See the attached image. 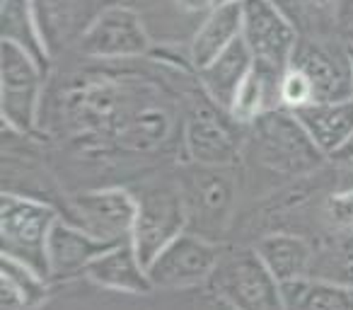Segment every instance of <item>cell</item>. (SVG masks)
<instances>
[{
    "mask_svg": "<svg viewBox=\"0 0 353 310\" xmlns=\"http://www.w3.org/2000/svg\"><path fill=\"white\" fill-rule=\"evenodd\" d=\"M281 78H283L281 73L266 70L254 64L252 73L247 75L245 83L232 97L228 114L242 126H250L261 114L281 109Z\"/></svg>",
    "mask_w": 353,
    "mask_h": 310,
    "instance_id": "44dd1931",
    "label": "cell"
},
{
    "mask_svg": "<svg viewBox=\"0 0 353 310\" xmlns=\"http://www.w3.org/2000/svg\"><path fill=\"white\" fill-rule=\"evenodd\" d=\"M346 3H348V6H351V8H353V0H346Z\"/></svg>",
    "mask_w": 353,
    "mask_h": 310,
    "instance_id": "836d02e7",
    "label": "cell"
},
{
    "mask_svg": "<svg viewBox=\"0 0 353 310\" xmlns=\"http://www.w3.org/2000/svg\"><path fill=\"white\" fill-rule=\"evenodd\" d=\"M0 35L3 41L20 46L44 70H49L51 54L41 35L34 12V0H3L0 3Z\"/></svg>",
    "mask_w": 353,
    "mask_h": 310,
    "instance_id": "ffe728a7",
    "label": "cell"
},
{
    "mask_svg": "<svg viewBox=\"0 0 353 310\" xmlns=\"http://www.w3.org/2000/svg\"><path fill=\"white\" fill-rule=\"evenodd\" d=\"M235 3H245V0H213V8H221V6H235Z\"/></svg>",
    "mask_w": 353,
    "mask_h": 310,
    "instance_id": "f546056e",
    "label": "cell"
},
{
    "mask_svg": "<svg viewBox=\"0 0 353 310\" xmlns=\"http://www.w3.org/2000/svg\"><path fill=\"white\" fill-rule=\"evenodd\" d=\"M324 211H327V218L336 231H353V187L339 189L336 194H332L327 199Z\"/></svg>",
    "mask_w": 353,
    "mask_h": 310,
    "instance_id": "d4e9b609",
    "label": "cell"
},
{
    "mask_svg": "<svg viewBox=\"0 0 353 310\" xmlns=\"http://www.w3.org/2000/svg\"><path fill=\"white\" fill-rule=\"evenodd\" d=\"M109 242L97 240L83 231L80 226L70 223L68 218L59 216L49 233V247H46V260H49V279L65 281L88 271V267L97 260L102 252L109 250Z\"/></svg>",
    "mask_w": 353,
    "mask_h": 310,
    "instance_id": "4fadbf2b",
    "label": "cell"
},
{
    "mask_svg": "<svg viewBox=\"0 0 353 310\" xmlns=\"http://www.w3.org/2000/svg\"><path fill=\"white\" fill-rule=\"evenodd\" d=\"M254 250L281 284L312 274L317 255L307 238L298 233H269L254 242Z\"/></svg>",
    "mask_w": 353,
    "mask_h": 310,
    "instance_id": "d6986e66",
    "label": "cell"
},
{
    "mask_svg": "<svg viewBox=\"0 0 353 310\" xmlns=\"http://www.w3.org/2000/svg\"><path fill=\"white\" fill-rule=\"evenodd\" d=\"M75 46L88 59L128 61L141 59L150 51V35L136 8L112 3L97 12Z\"/></svg>",
    "mask_w": 353,
    "mask_h": 310,
    "instance_id": "8fae6325",
    "label": "cell"
},
{
    "mask_svg": "<svg viewBox=\"0 0 353 310\" xmlns=\"http://www.w3.org/2000/svg\"><path fill=\"white\" fill-rule=\"evenodd\" d=\"M305 8H310V10H319V12H324V10H329V8L334 6V3H339V0H300Z\"/></svg>",
    "mask_w": 353,
    "mask_h": 310,
    "instance_id": "f1b7e54d",
    "label": "cell"
},
{
    "mask_svg": "<svg viewBox=\"0 0 353 310\" xmlns=\"http://www.w3.org/2000/svg\"><path fill=\"white\" fill-rule=\"evenodd\" d=\"M285 310H353V289L319 276L281 284Z\"/></svg>",
    "mask_w": 353,
    "mask_h": 310,
    "instance_id": "7402d4cb",
    "label": "cell"
},
{
    "mask_svg": "<svg viewBox=\"0 0 353 310\" xmlns=\"http://www.w3.org/2000/svg\"><path fill=\"white\" fill-rule=\"evenodd\" d=\"M136 194L138 213L133 223L131 245L145 267L170 245L174 238L187 231V211L179 192V182H150L143 184Z\"/></svg>",
    "mask_w": 353,
    "mask_h": 310,
    "instance_id": "8992f818",
    "label": "cell"
},
{
    "mask_svg": "<svg viewBox=\"0 0 353 310\" xmlns=\"http://www.w3.org/2000/svg\"><path fill=\"white\" fill-rule=\"evenodd\" d=\"M242 37V3L211 8L189 39L187 59L194 70H201Z\"/></svg>",
    "mask_w": 353,
    "mask_h": 310,
    "instance_id": "e0dca14e",
    "label": "cell"
},
{
    "mask_svg": "<svg viewBox=\"0 0 353 310\" xmlns=\"http://www.w3.org/2000/svg\"><path fill=\"white\" fill-rule=\"evenodd\" d=\"M99 3H107V0H99ZM114 3H117V0H114Z\"/></svg>",
    "mask_w": 353,
    "mask_h": 310,
    "instance_id": "e575fe53",
    "label": "cell"
},
{
    "mask_svg": "<svg viewBox=\"0 0 353 310\" xmlns=\"http://www.w3.org/2000/svg\"><path fill=\"white\" fill-rule=\"evenodd\" d=\"M348 59H351V70H353V44L348 46Z\"/></svg>",
    "mask_w": 353,
    "mask_h": 310,
    "instance_id": "d6a6232c",
    "label": "cell"
},
{
    "mask_svg": "<svg viewBox=\"0 0 353 310\" xmlns=\"http://www.w3.org/2000/svg\"><path fill=\"white\" fill-rule=\"evenodd\" d=\"M329 163L341 168V173H353V136L348 138L336 153L329 155Z\"/></svg>",
    "mask_w": 353,
    "mask_h": 310,
    "instance_id": "484cf974",
    "label": "cell"
},
{
    "mask_svg": "<svg viewBox=\"0 0 353 310\" xmlns=\"http://www.w3.org/2000/svg\"><path fill=\"white\" fill-rule=\"evenodd\" d=\"M117 3H121V6H131V8H136V3H143V0H117Z\"/></svg>",
    "mask_w": 353,
    "mask_h": 310,
    "instance_id": "1f68e13d",
    "label": "cell"
},
{
    "mask_svg": "<svg viewBox=\"0 0 353 310\" xmlns=\"http://www.w3.org/2000/svg\"><path fill=\"white\" fill-rule=\"evenodd\" d=\"M196 310H235V308H230V305L223 298H218L216 293L206 291V293H201L196 298Z\"/></svg>",
    "mask_w": 353,
    "mask_h": 310,
    "instance_id": "83f0119b",
    "label": "cell"
},
{
    "mask_svg": "<svg viewBox=\"0 0 353 310\" xmlns=\"http://www.w3.org/2000/svg\"><path fill=\"white\" fill-rule=\"evenodd\" d=\"M242 39L254 64L283 75L298 51V30L274 0L242 3Z\"/></svg>",
    "mask_w": 353,
    "mask_h": 310,
    "instance_id": "30bf717a",
    "label": "cell"
},
{
    "mask_svg": "<svg viewBox=\"0 0 353 310\" xmlns=\"http://www.w3.org/2000/svg\"><path fill=\"white\" fill-rule=\"evenodd\" d=\"M176 182L187 211V231L218 242L235 216L237 175L232 165L213 168L189 163L182 175H176Z\"/></svg>",
    "mask_w": 353,
    "mask_h": 310,
    "instance_id": "3957f363",
    "label": "cell"
},
{
    "mask_svg": "<svg viewBox=\"0 0 353 310\" xmlns=\"http://www.w3.org/2000/svg\"><path fill=\"white\" fill-rule=\"evenodd\" d=\"M83 276L88 281H92L94 286H99V289L117 291V293L148 296L155 291L145 262L138 257L131 240L121 242V245H112L107 252H102L88 267V271Z\"/></svg>",
    "mask_w": 353,
    "mask_h": 310,
    "instance_id": "5bb4252c",
    "label": "cell"
},
{
    "mask_svg": "<svg viewBox=\"0 0 353 310\" xmlns=\"http://www.w3.org/2000/svg\"><path fill=\"white\" fill-rule=\"evenodd\" d=\"M172 3L187 15H206L213 8V0H172Z\"/></svg>",
    "mask_w": 353,
    "mask_h": 310,
    "instance_id": "4316f807",
    "label": "cell"
},
{
    "mask_svg": "<svg viewBox=\"0 0 353 310\" xmlns=\"http://www.w3.org/2000/svg\"><path fill=\"white\" fill-rule=\"evenodd\" d=\"M247 128L250 141L245 148H250V155L259 163V168L276 177H305L329 163L298 117L283 107L261 114Z\"/></svg>",
    "mask_w": 353,
    "mask_h": 310,
    "instance_id": "6da1fadb",
    "label": "cell"
},
{
    "mask_svg": "<svg viewBox=\"0 0 353 310\" xmlns=\"http://www.w3.org/2000/svg\"><path fill=\"white\" fill-rule=\"evenodd\" d=\"M353 289V231H346L336 245L314 255L312 274Z\"/></svg>",
    "mask_w": 353,
    "mask_h": 310,
    "instance_id": "603a6c76",
    "label": "cell"
},
{
    "mask_svg": "<svg viewBox=\"0 0 353 310\" xmlns=\"http://www.w3.org/2000/svg\"><path fill=\"white\" fill-rule=\"evenodd\" d=\"M223 257L221 242L184 231L148 264L155 291H192L208 286Z\"/></svg>",
    "mask_w": 353,
    "mask_h": 310,
    "instance_id": "9c48e42d",
    "label": "cell"
},
{
    "mask_svg": "<svg viewBox=\"0 0 353 310\" xmlns=\"http://www.w3.org/2000/svg\"><path fill=\"white\" fill-rule=\"evenodd\" d=\"M307 104H314V88L307 75L290 64L281 78V107L288 112H298Z\"/></svg>",
    "mask_w": 353,
    "mask_h": 310,
    "instance_id": "cb8c5ba5",
    "label": "cell"
},
{
    "mask_svg": "<svg viewBox=\"0 0 353 310\" xmlns=\"http://www.w3.org/2000/svg\"><path fill=\"white\" fill-rule=\"evenodd\" d=\"M44 73L20 46L10 41L0 44V117L6 131L27 138L37 136Z\"/></svg>",
    "mask_w": 353,
    "mask_h": 310,
    "instance_id": "5b68a950",
    "label": "cell"
},
{
    "mask_svg": "<svg viewBox=\"0 0 353 310\" xmlns=\"http://www.w3.org/2000/svg\"><path fill=\"white\" fill-rule=\"evenodd\" d=\"M293 66H298L310 78L314 88V102H339L353 97V70L348 49L346 56H341L329 46L300 41Z\"/></svg>",
    "mask_w": 353,
    "mask_h": 310,
    "instance_id": "7c38bea8",
    "label": "cell"
},
{
    "mask_svg": "<svg viewBox=\"0 0 353 310\" xmlns=\"http://www.w3.org/2000/svg\"><path fill=\"white\" fill-rule=\"evenodd\" d=\"M99 0H34V12L49 54L78 44L92 20L97 17Z\"/></svg>",
    "mask_w": 353,
    "mask_h": 310,
    "instance_id": "9a60e30c",
    "label": "cell"
},
{
    "mask_svg": "<svg viewBox=\"0 0 353 310\" xmlns=\"http://www.w3.org/2000/svg\"><path fill=\"white\" fill-rule=\"evenodd\" d=\"M182 148L189 163L213 168L235 165L245 153L242 124L203 95V102H196L184 117Z\"/></svg>",
    "mask_w": 353,
    "mask_h": 310,
    "instance_id": "52a82bcc",
    "label": "cell"
},
{
    "mask_svg": "<svg viewBox=\"0 0 353 310\" xmlns=\"http://www.w3.org/2000/svg\"><path fill=\"white\" fill-rule=\"evenodd\" d=\"M61 209L39 197L3 192L0 197V250L3 257L32 267L49 279V233ZM51 281V279H49Z\"/></svg>",
    "mask_w": 353,
    "mask_h": 310,
    "instance_id": "7a4b0ae2",
    "label": "cell"
},
{
    "mask_svg": "<svg viewBox=\"0 0 353 310\" xmlns=\"http://www.w3.org/2000/svg\"><path fill=\"white\" fill-rule=\"evenodd\" d=\"M206 289L235 310H285L281 281L254 247L223 250Z\"/></svg>",
    "mask_w": 353,
    "mask_h": 310,
    "instance_id": "277c9868",
    "label": "cell"
},
{
    "mask_svg": "<svg viewBox=\"0 0 353 310\" xmlns=\"http://www.w3.org/2000/svg\"><path fill=\"white\" fill-rule=\"evenodd\" d=\"M136 213V194L126 187H99L75 192L65 199L61 209V216L109 245H121L131 240Z\"/></svg>",
    "mask_w": 353,
    "mask_h": 310,
    "instance_id": "ba28073f",
    "label": "cell"
},
{
    "mask_svg": "<svg viewBox=\"0 0 353 310\" xmlns=\"http://www.w3.org/2000/svg\"><path fill=\"white\" fill-rule=\"evenodd\" d=\"M343 175H346V182H343V187H341V189L353 187V173H343Z\"/></svg>",
    "mask_w": 353,
    "mask_h": 310,
    "instance_id": "4dcf8cb0",
    "label": "cell"
},
{
    "mask_svg": "<svg viewBox=\"0 0 353 310\" xmlns=\"http://www.w3.org/2000/svg\"><path fill=\"white\" fill-rule=\"evenodd\" d=\"M293 114L327 160L353 136V97L339 102H314Z\"/></svg>",
    "mask_w": 353,
    "mask_h": 310,
    "instance_id": "ac0fdd59",
    "label": "cell"
},
{
    "mask_svg": "<svg viewBox=\"0 0 353 310\" xmlns=\"http://www.w3.org/2000/svg\"><path fill=\"white\" fill-rule=\"evenodd\" d=\"M252 68H254V56L240 37L221 56H216L206 68L196 70V78L199 85H201V93L228 112L232 97L240 90V85L245 83L247 75L252 73Z\"/></svg>",
    "mask_w": 353,
    "mask_h": 310,
    "instance_id": "2e32d148",
    "label": "cell"
}]
</instances>
